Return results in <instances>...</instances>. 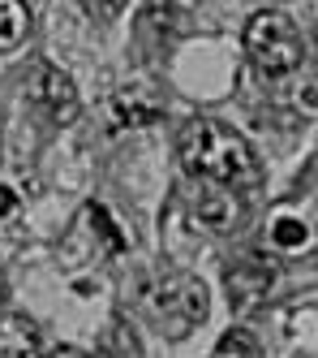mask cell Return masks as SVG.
<instances>
[{"mask_svg": "<svg viewBox=\"0 0 318 358\" xmlns=\"http://www.w3.org/2000/svg\"><path fill=\"white\" fill-rule=\"evenodd\" d=\"M181 164L198 182H215V186H254L258 182V156L245 134H236L232 125L198 117L181 130L176 138Z\"/></svg>", "mask_w": 318, "mask_h": 358, "instance_id": "obj_1", "label": "cell"}, {"mask_svg": "<svg viewBox=\"0 0 318 358\" xmlns=\"http://www.w3.org/2000/svg\"><path fill=\"white\" fill-rule=\"evenodd\" d=\"M134 306L138 315L164 332V337H185L194 332L202 320H206V306H211V294L198 276H181V272H155V276H142L134 285Z\"/></svg>", "mask_w": 318, "mask_h": 358, "instance_id": "obj_2", "label": "cell"}, {"mask_svg": "<svg viewBox=\"0 0 318 358\" xmlns=\"http://www.w3.org/2000/svg\"><path fill=\"white\" fill-rule=\"evenodd\" d=\"M13 208H17V194L9 186H0V216H13Z\"/></svg>", "mask_w": 318, "mask_h": 358, "instance_id": "obj_12", "label": "cell"}, {"mask_svg": "<svg viewBox=\"0 0 318 358\" xmlns=\"http://www.w3.org/2000/svg\"><path fill=\"white\" fill-rule=\"evenodd\" d=\"M271 234H275V246H284V250H293V246H305V224L301 220H275V229H271Z\"/></svg>", "mask_w": 318, "mask_h": 358, "instance_id": "obj_10", "label": "cell"}, {"mask_svg": "<svg viewBox=\"0 0 318 358\" xmlns=\"http://www.w3.org/2000/svg\"><path fill=\"white\" fill-rule=\"evenodd\" d=\"M0 302H5V276H0Z\"/></svg>", "mask_w": 318, "mask_h": 358, "instance_id": "obj_14", "label": "cell"}, {"mask_svg": "<svg viewBox=\"0 0 318 358\" xmlns=\"http://www.w3.org/2000/svg\"><path fill=\"white\" fill-rule=\"evenodd\" d=\"M194 220H202L206 229H232L241 220V203L232 199V186H215V182H202L194 203H190Z\"/></svg>", "mask_w": 318, "mask_h": 358, "instance_id": "obj_5", "label": "cell"}, {"mask_svg": "<svg viewBox=\"0 0 318 358\" xmlns=\"http://www.w3.org/2000/svg\"><path fill=\"white\" fill-rule=\"evenodd\" d=\"M0 358H43V337L31 315H0Z\"/></svg>", "mask_w": 318, "mask_h": 358, "instance_id": "obj_7", "label": "cell"}, {"mask_svg": "<svg viewBox=\"0 0 318 358\" xmlns=\"http://www.w3.org/2000/svg\"><path fill=\"white\" fill-rule=\"evenodd\" d=\"M271 285H275V264H267V259H245L228 272V294H232L236 306L262 302L271 294Z\"/></svg>", "mask_w": 318, "mask_h": 358, "instance_id": "obj_6", "label": "cell"}, {"mask_svg": "<svg viewBox=\"0 0 318 358\" xmlns=\"http://www.w3.org/2000/svg\"><path fill=\"white\" fill-rule=\"evenodd\" d=\"M31 104L52 121V125H73L82 104H77V87L65 69L56 65H39L31 73Z\"/></svg>", "mask_w": 318, "mask_h": 358, "instance_id": "obj_4", "label": "cell"}, {"mask_svg": "<svg viewBox=\"0 0 318 358\" xmlns=\"http://www.w3.org/2000/svg\"><path fill=\"white\" fill-rule=\"evenodd\" d=\"M245 52L262 78H284L305 61V39L288 13L262 9L245 22Z\"/></svg>", "mask_w": 318, "mask_h": 358, "instance_id": "obj_3", "label": "cell"}, {"mask_svg": "<svg viewBox=\"0 0 318 358\" xmlns=\"http://www.w3.org/2000/svg\"><path fill=\"white\" fill-rule=\"evenodd\" d=\"M26 35H31V5L26 0H0V52L22 48Z\"/></svg>", "mask_w": 318, "mask_h": 358, "instance_id": "obj_8", "label": "cell"}, {"mask_svg": "<svg viewBox=\"0 0 318 358\" xmlns=\"http://www.w3.org/2000/svg\"><path fill=\"white\" fill-rule=\"evenodd\" d=\"M52 358H86V354H82V350H73V345H61V350L52 354Z\"/></svg>", "mask_w": 318, "mask_h": 358, "instance_id": "obj_13", "label": "cell"}, {"mask_svg": "<svg viewBox=\"0 0 318 358\" xmlns=\"http://www.w3.org/2000/svg\"><path fill=\"white\" fill-rule=\"evenodd\" d=\"M159 113L151 108V104H138V99H129V95H116V104H112V125L116 130H134V125H151Z\"/></svg>", "mask_w": 318, "mask_h": 358, "instance_id": "obj_9", "label": "cell"}, {"mask_svg": "<svg viewBox=\"0 0 318 358\" xmlns=\"http://www.w3.org/2000/svg\"><path fill=\"white\" fill-rule=\"evenodd\" d=\"M129 5V0H82V9L91 13V17H99V22H112V17H121V9Z\"/></svg>", "mask_w": 318, "mask_h": 358, "instance_id": "obj_11", "label": "cell"}]
</instances>
